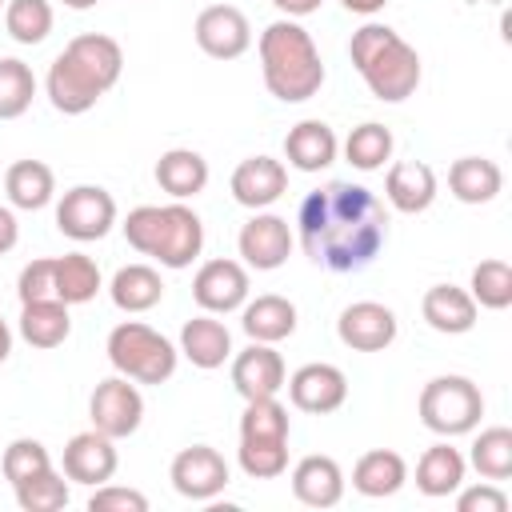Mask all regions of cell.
<instances>
[{
  "label": "cell",
  "instance_id": "6",
  "mask_svg": "<svg viewBox=\"0 0 512 512\" xmlns=\"http://www.w3.org/2000/svg\"><path fill=\"white\" fill-rule=\"evenodd\" d=\"M288 408L276 396L264 400H244V416H240V448L236 460L244 468V476L252 480H276L288 468Z\"/></svg>",
  "mask_w": 512,
  "mask_h": 512
},
{
  "label": "cell",
  "instance_id": "47",
  "mask_svg": "<svg viewBox=\"0 0 512 512\" xmlns=\"http://www.w3.org/2000/svg\"><path fill=\"white\" fill-rule=\"evenodd\" d=\"M8 352H12V328H8V320L0 316V364L8 360Z\"/></svg>",
  "mask_w": 512,
  "mask_h": 512
},
{
  "label": "cell",
  "instance_id": "24",
  "mask_svg": "<svg viewBox=\"0 0 512 512\" xmlns=\"http://www.w3.org/2000/svg\"><path fill=\"white\" fill-rule=\"evenodd\" d=\"M336 152H340V140L324 120H300L284 136V160L296 172H320L336 160Z\"/></svg>",
  "mask_w": 512,
  "mask_h": 512
},
{
  "label": "cell",
  "instance_id": "5",
  "mask_svg": "<svg viewBox=\"0 0 512 512\" xmlns=\"http://www.w3.org/2000/svg\"><path fill=\"white\" fill-rule=\"evenodd\" d=\"M120 228H124V240L140 256H152L160 268H172V272L188 268L204 252V224L184 200L140 204L124 216Z\"/></svg>",
  "mask_w": 512,
  "mask_h": 512
},
{
  "label": "cell",
  "instance_id": "3",
  "mask_svg": "<svg viewBox=\"0 0 512 512\" xmlns=\"http://www.w3.org/2000/svg\"><path fill=\"white\" fill-rule=\"evenodd\" d=\"M260 76L280 104H304L324 84V60L312 32L288 16L260 32Z\"/></svg>",
  "mask_w": 512,
  "mask_h": 512
},
{
  "label": "cell",
  "instance_id": "30",
  "mask_svg": "<svg viewBox=\"0 0 512 512\" xmlns=\"http://www.w3.org/2000/svg\"><path fill=\"white\" fill-rule=\"evenodd\" d=\"M108 296L120 312L136 316V312H148L164 300V280L152 264H124V268H116V276L108 284Z\"/></svg>",
  "mask_w": 512,
  "mask_h": 512
},
{
  "label": "cell",
  "instance_id": "16",
  "mask_svg": "<svg viewBox=\"0 0 512 512\" xmlns=\"http://www.w3.org/2000/svg\"><path fill=\"white\" fill-rule=\"evenodd\" d=\"M236 248H240V256H244L248 268L276 272L288 260V252H292V228H288L284 216L260 208L252 220H244V228L236 236Z\"/></svg>",
  "mask_w": 512,
  "mask_h": 512
},
{
  "label": "cell",
  "instance_id": "11",
  "mask_svg": "<svg viewBox=\"0 0 512 512\" xmlns=\"http://www.w3.org/2000/svg\"><path fill=\"white\" fill-rule=\"evenodd\" d=\"M168 480L184 500H216L232 476H228V460L212 444H192L172 456Z\"/></svg>",
  "mask_w": 512,
  "mask_h": 512
},
{
  "label": "cell",
  "instance_id": "12",
  "mask_svg": "<svg viewBox=\"0 0 512 512\" xmlns=\"http://www.w3.org/2000/svg\"><path fill=\"white\" fill-rule=\"evenodd\" d=\"M192 36H196L200 52L212 60H236L252 48V24L236 4H208L196 16Z\"/></svg>",
  "mask_w": 512,
  "mask_h": 512
},
{
  "label": "cell",
  "instance_id": "26",
  "mask_svg": "<svg viewBox=\"0 0 512 512\" xmlns=\"http://www.w3.org/2000/svg\"><path fill=\"white\" fill-rule=\"evenodd\" d=\"M504 188V172L488 156H460L448 168V192L460 204H492Z\"/></svg>",
  "mask_w": 512,
  "mask_h": 512
},
{
  "label": "cell",
  "instance_id": "33",
  "mask_svg": "<svg viewBox=\"0 0 512 512\" xmlns=\"http://www.w3.org/2000/svg\"><path fill=\"white\" fill-rule=\"evenodd\" d=\"M72 332V316H68V304L64 300H32V304H20V336L32 344V348H60Z\"/></svg>",
  "mask_w": 512,
  "mask_h": 512
},
{
  "label": "cell",
  "instance_id": "40",
  "mask_svg": "<svg viewBox=\"0 0 512 512\" xmlns=\"http://www.w3.org/2000/svg\"><path fill=\"white\" fill-rule=\"evenodd\" d=\"M44 468H52V456H48V448H44L40 440H32V436H16V440L4 448V456H0V472H4L8 484H20V480H28V476H36V472H44Z\"/></svg>",
  "mask_w": 512,
  "mask_h": 512
},
{
  "label": "cell",
  "instance_id": "48",
  "mask_svg": "<svg viewBox=\"0 0 512 512\" xmlns=\"http://www.w3.org/2000/svg\"><path fill=\"white\" fill-rule=\"evenodd\" d=\"M64 8H72V12H84V8H92V4H100V0H60Z\"/></svg>",
  "mask_w": 512,
  "mask_h": 512
},
{
  "label": "cell",
  "instance_id": "10",
  "mask_svg": "<svg viewBox=\"0 0 512 512\" xmlns=\"http://www.w3.org/2000/svg\"><path fill=\"white\" fill-rule=\"evenodd\" d=\"M88 416H92V428L112 436V440L132 436L144 424V396H140L136 380H128L120 372L100 380L88 396Z\"/></svg>",
  "mask_w": 512,
  "mask_h": 512
},
{
  "label": "cell",
  "instance_id": "42",
  "mask_svg": "<svg viewBox=\"0 0 512 512\" xmlns=\"http://www.w3.org/2000/svg\"><path fill=\"white\" fill-rule=\"evenodd\" d=\"M88 512H148V496L124 484H96L88 496Z\"/></svg>",
  "mask_w": 512,
  "mask_h": 512
},
{
  "label": "cell",
  "instance_id": "35",
  "mask_svg": "<svg viewBox=\"0 0 512 512\" xmlns=\"http://www.w3.org/2000/svg\"><path fill=\"white\" fill-rule=\"evenodd\" d=\"M468 464H472L484 480H496V484L508 480V476H512V428H504V424L484 428V432L472 440Z\"/></svg>",
  "mask_w": 512,
  "mask_h": 512
},
{
  "label": "cell",
  "instance_id": "1",
  "mask_svg": "<svg viewBox=\"0 0 512 512\" xmlns=\"http://www.w3.org/2000/svg\"><path fill=\"white\" fill-rule=\"evenodd\" d=\"M296 232L312 264L328 272H360L380 256L388 240V212L372 188L328 180L300 200Z\"/></svg>",
  "mask_w": 512,
  "mask_h": 512
},
{
  "label": "cell",
  "instance_id": "39",
  "mask_svg": "<svg viewBox=\"0 0 512 512\" xmlns=\"http://www.w3.org/2000/svg\"><path fill=\"white\" fill-rule=\"evenodd\" d=\"M12 492H16V504L24 512H60L68 504V484L56 468H44V472L12 484Z\"/></svg>",
  "mask_w": 512,
  "mask_h": 512
},
{
  "label": "cell",
  "instance_id": "43",
  "mask_svg": "<svg viewBox=\"0 0 512 512\" xmlns=\"http://www.w3.org/2000/svg\"><path fill=\"white\" fill-rule=\"evenodd\" d=\"M456 508L460 512H508V496L496 480H480L472 488H456Z\"/></svg>",
  "mask_w": 512,
  "mask_h": 512
},
{
  "label": "cell",
  "instance_id": "7",
  "mask_svg": "<svg viewBox=\"0 0 512 512\" xmlns=\"http://www.w3.org/2000/svg\"><path fill=\"white\" fill-rule=\"evenodd\" d=\"M104 352H108V364L136 384H164V380H172V372L180 364V348L164 332L148 328L144 320L116 324L108 332Z\"/></svg>",
  "mask_w": 512,
  "mask_h": 512
},
{
  "label": "cell",
  "instance_id": "17",
  "mask_svg": "<svg viewBox=\"0 0 512 512\" xmlns=\"http://www.w3.org/2000/svg\"><path fill=\"white\" fill-rule=\"evenodd\" d=\"M60 468L72 484H108L120 468V456H116V440L88 428V432H76L68 444H64V456H60Z\"/></svg>",
  "mask_w": 512,
  "mask_h": 512
},
{
  "label": "cell",
  "instance_id": "22",
  "mask_svg": "<svg viewBox=\"0 0 512 512\" xmlns=\"http://www.w3.org/2000/svg\"><path fill=\"white\" fill-rule=\"evenodd\" d=\"M288 480H292V496L300 504H308V508H336L340 496H344V472H340V464L332 456H320V452L304 456L292 468Z\"/></svg>",
  "mask_w": 512,
  "mask_h": 512
},
{
  "label": "cell",
  "instance_id": "31",
  "mask_svg": "<svg viewBox=\"0 0 512 512\" xmlns=\"http://www.w3.org/2000/svg\"><path fill=\"white\" fill-rule=\"evenodd\" d=\"M4 192H8V204L12 208L40 212L56 196V176H52V168L44 160H16L4 172Z\"/></svg>",
  "mask_w": 512,
  "mask_h": 512
},
{
  "label": "cell",
  "instance_id": "21",
  "mask_svg": "<svg viewBox=\"0 0 512 512\" xmlns=\"http://www.w3.org/2000/svg\"><path fill=\"white\" fill-rule=\"evenodd\" d=\"M180 356L192 368L212 372V368H220L232 356V332L212 312H200V316L184 320V328H180Z\"/></svg>",
  "mask_w": 512,
  "mask_h": 512
},
{
  "label": "cell",
  "instance_id": "49",
  "mask_svg": "<svg viewBox=\"0 0 512 512\" xmlns=\"http://www.w3.org/2000/svg\"><path fill=\"white\" fill-rule=\"evenodd\" d=\"M4 4H8V0H0V8H4Z\"/></svg>",
  "mask_w": 512,
  "mask_h": 512
},
{
  "label": "cell",
  "instance_id": "25",
  "mask_svg": "<svg viewBox=\"0 0 512 512\" xmlns=\"http://www.w3.org/2000/svg\"><path fill=\"white\" fill-rule=\"evenodd\" d=\"M240 328L248 332V340L280 344V340H288L296 332V304L288 296H276V292H264L256 300H244Z\"/></svg>",
  "mask_w": 512,
  "mask_h": 512
},
{
  "label": "cell",
  "instance_id": "41",
  "mask_svg": "<svg viewBox=\"0 0 512 512\" xmlns=\"http://www.w3.org/2000/svg\"><path fill=\"white\" fill-rule=\"evenodd\" d=\"M16 296L20 304H32V300H52L56 288H52V256H36L20 268L16 276Z\"/></svg>",
  "mask_w": 512,
  "mask_h": 512
},
{
  "label": "cell",
  "instance_id": "20",
  "mask_svg": "<svg viewBox=\"0 0 512 512\" xmlns=\"http://www.w3.org/2000/svg\"><path fill=\"white\" fill-rule=\"evenodd\" d=\"M384 200L404 212V216H416V212H428L432 200H436V172L432 164L424 160H396L384 176Z\"/></svg>",
  "mask_w": 512,
  "mask_h": 512
},
{
  "label": "cell",
  "instance_id": "14",
  "mask_svg": "<svg viewBox=\"0 0 512 512\" xmlns=\"http://www.w3.org/2000/svg\"><path fill=\"white\" fill-rule=\"evenodd\" d=\"M396 332H400L396 312L380 300H356L336 320V336L352 352H384L396 340Z\"/></svg>",
  "mask_w": 512,
  "mask_h": 512
},
{
  "label": "cell",
  "instance_id": "32",
  "mask_svg": "<svg viewBox=\"0 0 512 512\" xmlns=\"http://www.w3.org/2000/svg\"><path fill=\"white\" fill-rule=\"evenodd\" d=\"M52 288H56V300H64L72 308V304L96 300V292L104 288V280H100V268H96L92 256L64 252V256H52Z\"/></svg>",
  "mask_w": 512,
  "mask_h": 512
},
{
  "label": "cell",
  "instance_id": "8",
  "mask_svg": "<svg viewBox=\"0 0 512 512\" xmlns=\"http://www.w3.org/2000/svg\"><path fill=\"white\" fill-rule=\"evenodd\" d=\"M416 412H420V424L428 432L452 440V436H464V432H472L480 424V416H484V392H480L476 380L456 376V372L432 376L420 388Z\"/></svg>",
  "mask_w": 512,
  "mask_h": 512
},
{
  "label": "cell",
  "instance_id": "29",
  "mask_svg": "<svg viewBox=\"0 0 512 512\" xmlns=\"http://www.w3.org/2000/svg\"><path fill=\"white\" fill-rule=\"evenodd\" d=\"M464 472H468V460L460 456V448L440 440V444L424 448V456L416 460V488L424 496L440 500V496H452L464 484Z\"/></svg>",
  "mask_w": 512,
  "mask_h": 512
},
{
  "label": "cell",
  "instance_id": "36",
  "mask_svg": "<svg viewBox=\"0 0 512 512\" xmlns=\"http://www.w3.org/2000/svg\"><path fill=\"white\" fill-rule=\"evenodd\" d=\"M56 24V12L48 0H8L4 4V28L16 44H44Z\"/></svg>",
  "mask_w": 512,
  "mask_h": 512
},
{
  "label": "cell",
  "instance_id": "13",
  "mask_svg": "<svg viewBox=\"0 0 512 512\" xmlns=\"http://www.w3.org/2000/svg\"><path fill=\"white\" fill-rule=\"evenodd\" d=\"M192 300L212 316L240 312L248 300V268L240 260H204L192 276Z\"/></svg>",
  "mask_w": 512,
  "mask_h": 512
},
{
  "label": "cell",
  "instance_id": "37",
  "mask_svg": "<svg viewBox=\"0 0 512 512\" xmlns=\"http://www.w3.org/2000/svg\"><path fill=\"white\" fill-rule=\"evenodd\" d=\"M468 296L476 300V308L504 312V308L512 304V264H508V260H480V264L472 268Z\"/></svg>",
  "mask_w": 512,
  "mask_h": 512
},
{
  "label": "cell",
  "instance_id": "9",
  "mask_svg": "<svg viewBox=\"0 0 512 512\" xmlns=\"http://www.w3.org/2000/svg\"><path fill=\"white\" fill-rule=\"evenodd\" d=\"M112 224H116V200L100 184H76L56 204V228L76 244L104 240Z\"/></svg>",
  "mask_w": 512,
  "mask_h": 512
},
{
  "label": "cell",
  "instance_id": "18",
  "mask_svg": "<svg viewBox=\"0 0 512 512\" xmlns=\"http://www.w3.org/2000/svg\"><path fill=\"white\" fill-rule=\"evenodd\" d=\"M284 380H288V368H284V356L276 352V344L252 340L244 352L232 356V388L244 400L276 396L284 388Z\"/></svg>",
  "mask_w": 512,
  "mask_h": 512
},
{
  "label": "cell",
  "instance_id": "2",
  "mask_svg": "<svg viewBox=\"0 0 512 512\" xmlns=\"http://www.w3.org/2000/svg\"><path fill=\"white\" fill-rule=\"evenodd\" d=\"M120 72H124V48L104 32H80L52 60L44 76V92L56 112L84 116L88 108H96L104 92L116 88Z\"/></svg>",
  "mask_w": 512,
  "mask_h": 512
},
{
  "label": "cell",
  "instance_id": "15",
  "mask_svg": "<svg viewBox=\"0 0 512 512\" xmlns=\"http://www.w3.org/2000/svg\"><path fill=\"white\" fill-rule=\"evenodd\" d=\"M284 388H288L292 408L312 412V416H328V412H336L348 400V376L336 364H324V360L296 368L284 380Z\"/></svg>",
  "mask_w": 512,
  "mask_h": 512
},
{
  "label": "cell",
  "instance_id": "27",
  "mask_svg": "<svg viewBox=\"0 0 512 512\" xmlns=\"http://www.w3.org/2000/svg\"><path fill=\"white\" fill-rule=\"evenodd\" d=\"M404 480H408V464H404V456L392 452V448H372V452H364V456L356 460V468H352V488H356L360 496H368V500L396 496V492L404 488Z\"/></svg>",
  "mask_w": 512,
  "mask_h": 512
},
{
  "label": "cell",
  "instance_id": "19",
  "mask_svg": "<svg viewBox=\"0 0 512 512\" xmlns=\"http://www.w3.org/2000/svg\"><path fill=\"white\" fill-rule=\"evenodd\" d=\"M284 188H288V168L276 156H248L232 172V200L252 212L276 204L284 196Z\"/></svg>",
  "mask_w": 512,
  "mask_h": 512
},
{
  "label": "cell",
  "instance_id": "23",
  "mask_svg": "<svg viewBox=\"0 0 512 512\" xmlns=\"http://www.w3.org/2000/svg\"><path fill=\"white\" fill-rule=\"evenodd\" d=\"M420 312L428 320L432 332H444V336H464L476 328V300L468 296V288H456V284H432L420 300Z\"/></svg>",
  "mask_w": 512,
  "mask_h": 512
},
{
  "label": "cell",
  "instance_id": "34",
  "mask_svg": "<svg viewBox=\"0 0 512 512\" xmlns=\"http://www.w3.org/2000/svg\"><path fill=\"white\" fill-rule=\"evenodd\" d=\"M392 148H396L392 132H388L384 124H376V120H364V124H356V128L348 132V140H344V160H348L352 168H360V172H376V168H384V164L392 160Z\"/></svg>",
  "mask_w": 512,
  "mask_h": 512
},
{
  "label": "cell",
  "instance_id": "44",
  "mask_svg": "<svg viewBox=\"0 0 512 512\" xmlns=\"http://www.w3.org/2000/svg\"><path fill=\"white\" fill-rule=\"evenodd\" d=\"M16 240H20V224H16V212L0 204V256H4V252H12V248H16Z\"/></svg>",
  "mask_w": 512,
  "mask_h": 512
},
{
  "label": "cell",
  "instance_id": "38",
  "mask_svg": "<svg viewBox=\"0 0 512 512\" xmlns=\"http://www.w3.org/2000/svg\"><path fill=\"white\" fill-rule=\"evenodd\" d=\"M36 76L20 56H0V120H16L32 108Z\"/></svg>",
  "mask_w": 512,
  "mask_h": 512
},
{
  "label": "cell",
  "instance_id": "28",
  "mask_svg": "<svg viewBox=\"0 0 512 512\" xmlns=\"http://www.w3.org/2000/svg\"><path fill=\"white\" fill-rule=\"evenodd\" d=\"M156 184L172 200H192L208 188V160L196 148H168L156 160Z\"/></svg>",
  "mask_w": 512,
  "mask_h": 512
},
{
  "label": "cell",
  "instance_id": "46",
  "mask_svg": "<svg viewBox=\"0 0 512 512\" xmlns=\"http://www.w3.org/2000/svg\"><path fill=\"white\" fill-rule=\"evenodd\" d=\"M348 12H356V16H376V12H384V4L388 0H340Z\"/></svg>",
  "mask_w": 512,
  "mask_h": 512
},
{
  "label": "cell",
  "instance_id": "4",
  "mask_svg": "<svg viewBox=\"0 0 512 512\" xmlns=\"http://www.w3.org/2000/svg\"><path fill=\"white\" fill-rule=\"evenodd\" d=\"M352 68L368 84V92L384 104H400L420 88V52L388 24L368 20L348 40Z\"/></svg>",
  "mask_w": 512,
  "mask_h": 512
},
{
  "label": "cell",
  "instance_id": "45",
  "mask_svg": "<svg viewBox=\"0 0 512 512\" xmlns=\"http://www.w3.org/2000/svg\"><path fill=\"white\" fill-rule=\"evenodd\" d=\"M320 4H324V0H272V8H276L280 16H288V20L312 16V12H320Z\"/></svg>",
  "mask_w": 512,
  "mask_h": 512
}]
</instances>
